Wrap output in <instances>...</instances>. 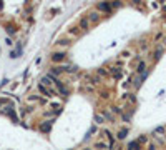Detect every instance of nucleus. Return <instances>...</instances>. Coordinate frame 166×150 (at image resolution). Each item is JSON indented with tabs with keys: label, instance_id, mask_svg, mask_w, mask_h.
Listing matches in <instances>:
<instances>
[{
	"label": "nucleus",
	"instance_id": "nucleus-10",
	"mask_svg": "<svg viewBox=\"0 0 166 150\" xmlns=\"http://www.w3.org/2000/svg\"><path fill=\"white\" fill-rule=\"evenodd\" d=\"M98 19H100L98 12H92V14H90V17H88V20L93 22V23H96V22H98Z\"/></svg>",
	"mask_w": 166,
	"mask_h": 150
},
{
	"label": "nucleus",
	"instance_id": "nucleus-4",
	"mask_svg": "<svg viewBox=\"0 0 166 150\" xmlns=\"http://www.w3.org/2000/svg\"><path fill=\"white\" fill-rule=\"evenodd\" d=\"M65 52H55V54H52V62H61V60H65Z\"/></svg>",
	"mask_w": 166,
	"mask_h": 150
},
{
	"label": "nucleus",
	"instance_id": "nucleus-19",
	"mask_svg": "<svg viewBox=\"0 0 166 150\" xmlns=\"http://www.w3.org/2000/svg\"><path fill=\"white\" fill-rule=\"evenodd\" d=\"M111 74H115V78H120V77H121L120 68H111Z\"/></svg>",
	"mask_w": 166,
	"mask_h": 150
},
{
	"label": "nucleus",
	"instance_id": "nucleus-3",
	"mask_svg": "<svg viewBox=\"0 0 166 150\" xmlns=\"http://www.w3.org/2000/svg\"><path fill=\"white\" fill-rule=\"evenodd\" d=\"M98 10H100V12H106V14H110V12H111V2H100V3H98Z\"/></svg>",
	"mask_w": 166,
	"mask_h": 150
},
{
	"label": "nucleus",
	"instance_id": "nucleus-35",
	"mask_svg": "<svg viewBox=\"0 0 166 150\" xmlns=\"http://www.w3.org/2000/svg\"><path fill=\"white\" fill-rule=\"evenodd\" d=\"M165 43H166V39H165Z\"/></svg>",
	"mask_w": 166,
	"mask_h": 150
},
{
	"label": "nucleus",
	"instance_id": "nucleus-23",
	"mask_svg": "<svg viewBox=\"0 0 166 150\" xmlns=\"http://www.w3.org/2000/svg\"><path fill=\"white\" fill-rule=\"evenodd\" d=\"M111 112H115V114H121V115H123V112H121V109H120V107H113Z\"/></svg>",
	"mask_w": 166,
	"mask_h": 150
},
{
	"label": "nucleus",
	"instance_id": "nucleus-24",
	"mask_svg": "<svg viewBox=\"0 0 166 150\" xmlns=\"http://www.w3.org/2000/svg\"><path fill=\"white\" fill-rule=\"evenodd\" d=\"M121 118H123V122H130V115H128V114H123Z\"/></svg>",
	"mask_w": 166,
	"mask_h": 150
},
{
	"label": "nucleus",
	"instance_id": "nucleus-22",
	"mask_svg": "<svg viewBox=\"0 0 166 150\" xmlns=\"http://www.w3.org/2000/svg\"><path fill=\"white\" fill-rule=\"evenodd\" d=\"M128 98H130V102H131V103L136 102V97H135V94H128Z\"/></svg>",
	"mask_w": 166,
	"mask_h": 150
},
{
	"label": "nucleus",
	"instance_id": "nucleus-20",
	"mask_svg": "<svg viewBox=\"0 0 166 150\" xmlns=\"http://www.w3.org/2000/svg\"><path fill=\"white\" fill-rule=\"evenodd\" d=\"M57 43H58V45H61V47H68V45H70V40H58Z\"/></svg>",
	"mask_w": 166,
	"mask_h": 150
},
{
	"label": "nucleus",
	"instance_id": "nucleus-30",
	"mask_svg": "<svg viewBox=\"0 0 166 150\" xmlns=\"http://www.w3.org/2000/svg\"><path fill=\"white\" fill-rule=\"evenodd\" d=\"M161 37H163V34H156L154 35V40H161Z\"/></svg>",
	"mask_w": 166,
	"mask_h": 150
},
{
	"label": "nucleus",
	"instance_id": "nucleus-13",
	"mask_svg": "<svg viewBox=\"0 0 166 150\" xmlns=\"http://www.w3.org/2000/svg\"><path fill=\"white\" fill-rule=\"evenodd\" d=\"M42 83H43L45 87H48V89H50V85H52V78H50L48 75H45V77L42 78Z\"/></svg>",
	"mask_w": 166,
	"mask_h": 150
},
{
	"label": "nucleus",
	"instance_id": "nucleus-21",
	"mask_svg": "<svg viewBox=\"0 0 166 150\" xmlns=\"http://www.w3.org/2000/svg\"><path fill=\"white\" fill-rule=\"evenodd\" d=\"M148 142V138H146V135H141V137H138V143H146Z\"/></svg>",
	"mask_w": 166,
	"mask_h": 150
},
{
	"label": "nucleus",
	"instance_id": "nucleus-2",
	"mask_svg": "<svg viewBox=\"0 0 166 150\" xmlns=\"http://www.w3.org/2000/svg\"><path fill=\"white\" fill-rule=\"evenodd\" d=\"M3 114H7L13 122H17V115H15V110H13L12 105H5V107H3Z\"/></svg>",
	"mask_w": 166,
	"mask_h": 150
},
{
	"label": "nucleus",
	"instance_id": "nucleus-18",
	"mask_svg": "<svg viewBox=\"0 0 166 150\" xmlns=\"http://www.w3.org/2000/svg\"><path fill=\"white\" fill-rule=\"evenodd\" d=\"M153 133H154V135H156V133H158V135H161V133H165V127H156Z\"/></svg>",
	"mask_w": 166,
	"mask_h": 150
},
{
	"label": "nucleus",
	"instance_id": "nucleus-26",
	"mask_svg": "<svg viewBox=\"0 0 166 150\" xmlns=\"http://www.w3.org/2000/svg\"><path fill=\"white\" fill-rule=\"evenodd\" d=\"M103 117H106L108 120H113V115L110 114V112H105V114H103Z\"/></svg>",
	"mask_w": 166,
	"mask_h": 150
},
{
	"label": "nucleus",
	"instance_id": "nucleus-29",
	"mask_svg": "<svg viewBox=\"0 0 166 150\" xmlns=\"http://www.w3.org/2000/svg\"><path fill=\"white\" fill-rule=\"evenodd\" d=\"M28 100H30V102H35V100H38V95H33V97H28Z\"/></svg>",
	"mask_w": 166,
	"mask_h": 150
},
{
	"label": "nucleus",
	"instance_id": "nucleus-31",
	"mask_svg": "<svg viewBox=\"0 0 166 150\" xmlns=\"http://www.w3.org/2000/svg\"><path fill=\"white\" fill-rule=\"evenodd\" d=\"M121 57H123V58H126V57H130V52H123V54H121Z\"/></svg>",
	"mask_w": 166,
	"mask_h": 150
},
{
	"label": "nucleus",
	"instance_id": "nucleus-27",
	"mask_svg": "<svg viewBox=\"0 0 166 150\" xmlns=\"http://www.w3.org/2000/svg\"><path fill=\"white\" fill-rule=\"evenodd\" d=\"M148 150H158V149H156L154 143H150V145H148Z\"/></svg>",
	"mask_w": 166,
	"mask_h": 150
},
{
	"label": "nucleus",
	"instance_id": "nucleus-33",
	"mask_svg": "<svg viewBox=\"0 0 166 150\" xmlns=\"http://www.w3.org/2000/svg\"><path fill=\"white\" fill-rule=\"evenodd\" d=\"M3 103H7V100H5V98H0V107H2Z\"/></svg>",
	"mask_w": 166,
	"mask_h": 150
},
{
	"label": "nucleus",
	"instance_id": "nucleus-9",
	"mask_svg": "<svg viewBox=\"0 0 166 150\" xmlns=\"http://www.w3.org/2000/svg\"><path fill=\"white\" fill-rule=\"evenodd\" d=\"M95 149H98V150H105V149H110V145L105 142H96L95 143Z\"/></svg>",
	"mask_w": 166,
	"mask_h": 150
},
{
	"label": "nucleus",
	"instance_id": "nucleus-12",
	"mask_svg": "<svg viewBox=\"0 0 166 150\" xmlns=\"http://www.w3.org/2000/svg\"><path fill=\"white\" fill-rule=\"evenodd\" d=\"M138 149H139L138 140H135V142H130V143H128V150H138Z\"/></svg>",
	"mask_w": 166,
	"mask_h": 150
},
{
	"label": "nucleus",
	"instance_id": "nucleus-8",
	"mask_svg": "<svg viewBox=\"0 0 166 150\" xmlns=\"http://www.w3.org/2000/svg\"><path fill=\"white\" fill-rule=\"evenodd\" d=\"M61 72H63V67H53L52 70H50V74H52L53 77H57V78H58V75L61 74Z\"/></svg>",
	"mask_w": 166,
	"mask_h": 150
},
{
	"label": "nucleus",
	"instance_id": "nucleus-16",
	"mask_svg": "<svg viewBox=\"0 0 166 150\" xmlns=\"http://www.w3.org/2000/svg\"><path fill=\"white\" fill-rule=\"evenodd\" d=\"M95 122L98 123V125H101V123L105 122V117H103V115H100V114H98V115L95 117Z\"/></svg>",
	"mask_w": 166,
	"mask_h": 150
},
{
	"label": "nucleus",
	"instance_id": "nucleus-32",
	"mask_svg": "<svg viewBox=\"0 0 166 150\" xmlns=\"http://www.w3.org/2000/svg\"><path fill=\"white\" fill-rule=\"evenodd\" d=\"M70 34H78V30H77V27H73L72 30H70Z\"/></svg>",
	"mask_w": 166,
	"mask_h": 150
},
{
	"label": "nucleus",
	"instance_id": "nucleus-1",
	"mask_svg": "<svg viewBox=\"0 0 166 150\" xmlns=\"http://www.w3.org/2000/svg\"><path fill=\"white\" fill-rule=\"evenodd\" d=\"M53 83L57 85V89H58V92L61 94V95H63V97H68V89H66L65 85H63V83L60 82V78H57V80H55Z\"/></svg>",
	"mask_w": 166,
	"mask_h": 150
},
{
	"label": "nucleus",
	"instance_id": "nucleus-34",
	"mask_svg": "<svg viewBox=\"0 0 166 150\" xmlns=\"http://www.w3.org/2000/svg\"><path fill=\"white\" fill-rule=\"evenodd\" d=\"M85 150H92V149H85Z\"/></svg>",
	"mask_w": 166,
	"mask_h": 150
},
{
	"label": "nucleus",
	"instance_id": "nucleus-6",
	"mask_svg": "<svg viewBox=\"0 0 166 150\" xmlns=\"http://www.w3.org/2000/svg\"><path fill=\"white\" fill-rule=\"evenodd\" d=\"M136 70H138V74H145L146 72V62L145 60H139V63H138V68H136Z\"/></svg>",
	"mask_w": 166,
	"mask_h": 150
},
{
	"label": "nucleus",
	"instance_id": "nucleus-7",
	"mask_svg": "<svg viewBox=\"0 0 166 150\" xmlns=\"http://www.w3.org/2000/svg\"><path fill=\"white\" fill-rule=\"evenodd\" d=\"M88 25H90V20H88L86 17H83V19L80 20V28H81V30H86V28H88Z\"/></svg>",
	"mask_w": 166,
	"mask_h": 150
},
{
	"label": "nucleus",
	"instance_id": "nucleus-25",
	"mask_svg": "<svg viewBox=\"0 0 166 150\" xmlns=\"http://www.w3.org/2000/svg\"><path fill=\"white\" fill-rule=\"evenodd\" d=\"M88 78H90V77H88ZM90 80H92V83H95V85H96V83H100V78H98V77H93V78H90Z\"/></svg>",
	"mask_w": 166,
	"mask_h": 150
},
{
	"label": "nucleus",
	"instance_id": "nucleus-14",
	"mask_svg": "<svg viewBox=\"0 0 166 150\" xmlns=\"http://www.w3.org/2000/svg\"><path fill=\"white\" fill-rule=\"evenodd\" d=\"M126 135H128V129H123V130H120V132H118V138H120V140H125Z\"/></svg>",
	"mask_w": 166,
	"mask_h": 150
},
{
	"label": "nucleus",
	"instance_id": "nucleus-28",
	"mask_svg": "<svg viewBox=\"0 0 166 150\" xmlns=\"http://www.w3.org/2000/svg\"><path fill=\"white\" fill-rule=\"evenodd\" d=\"M98 75H106V70L105 68H98Z\"/></svg>",
	"mask_w": 166,
	"mask_h": 150
},
{
	"label": "nucleus",
	"instance_id": "nucleus-5",
	"mask_svg": "<svg viewBox=\"0 0 166 150\" xmlns=\"http://www.w3.org/2000/svg\"><path fill=\"white\" fill-rule=\"evenodd\" d=\"M38 92L42 94V95H46V97H52V90L48 89V87H45L43 83H40L38 85Z\"/></svg>",
	"mask_w": 166,
	"mask_h": 150
},
{
	"label": "nucleus",
	"instance_id": "nucleus-17",
	"mask_svg": "<svg viewBox=\"0 0 166 150\" xmlns=\"http://www.w3.org/2000/svg\"><path fill=\"white\" fill-rule=\"evenodd\" d=\"M63 70L68 72V74H75V72H77V67H70V65H68V67H63Z\"/></svg>",
	"mask_w": 166,
	"mask_h": 150
},
{
	"label": "nucleus",
	"instance_id": "nucleus-11",
	"mask_svg": "<svg viewBox=\"0 0 166 150\" xmlns=\"http://www.w3.org/2000/svg\"><path fill=\"white\" fill-rule=\"evenodd\" d=\"M163 52H165V48H163V47L156 48V52H154V60H159V58H161V55H163Z\"/></svg>",
	"mask_w": 166,
	"mask_h": 150
},
{
	"label": "nucleus",
	"instance_id": "nucleus-15",
	"mask_svg": "<svg viewBox=\"0 0 166 150\" xmlns=\"http://www.w3.org/2000/svg\"><path fill=\"white\" fill-rule=\"evenodd\" d=\"M50 127H52V122H45V123H42L40 130H42V132H48V130H50Z\"/></svg>",
	"mask_w": 166,
	"mask_h": 150
}]
</instances>
